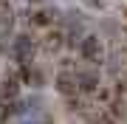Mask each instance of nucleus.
Listing matches in <instances>:
<instances>
[{
	"label": "nucleus",
	"mask_w": 127,
	"mask_h": 124,
	"mask_svg": "<svg viewBox=\"0 0 127 124\" xmlns=\"http://www.w3.org/2000/svg\"><path fill=\"white\" fill-rule=\"evenodd\" d=\"M11 23H14V20H11V11H3V14H0V40L6 37V31H11Z\"/></svg>",
	"instance_id": "7"
},
{
	"label": "nucleus",
	"mask_w": 127,
	"mask_h": 124,
	"mask_svg": "<svg viewBox=\"0 0 127 124\" xmlns=\"http://www.w3.org/2000/svg\"><path fill=\"white\" fill-rule=\"evenodd\" d=\"M57 90L62 93V96H73V93L79 90V85H76V74H71V71H62V74L57 76Z\"/></svg>",
	"instance_id": "3"
},
{
	"label": "nucleus",
	"mask_w": 127,
	"mask_h": 124,
	"mask_svg": "<svg viewBox=\"0 0 127 124\" xmlns=\"http://www.w3.org/2000/svg\"><path fill=\"white\" fill-rule=\"evenodd\" d=\"M54 17H57V11H45V9H42V11H34L31 14V23L34 25H48Z\"/></svg>",
	"instance_id": "6"
},
{
	"label": "nucleus",
	"mask_w": 127,
	"mask_h": 124,
	"mask_svg": "<svg viewBox=\"0 0 127 124\" xmlns=\"http://www.w3.org/2000/svg\"><path fill=\"white\" fill-rule=\"evenodd\" d=\"M76 85L82 93H93L99 87V74L96 71H76Z\"/></svg>",
	"instance_id": "4"
},
{
	"label": "nucleus",
	"mask_w": 127,
	"mask_h": 124,
	"mask_svg": "<svg viewBox=\"0 0 127 124\" xmlns=\"http://www.w3.org/2000/svg\"><path fill=\"white\" fill-rule=\"evenodd\" d=\"M34 51H37V45H34V40L28 37V34L14 37V42H11V56H14L17 62L28 65V62H31V56H34Z\"/></svg>",
	"instance_id": "1"
},
{
	"label": "nucleus",
	"mask_w": 127,
	"mask_h": 124,
	"mask_svg": "<svg viewBox=\"0 0 127 124\" xmlns=\"http://www.w3.org/2000/svg\"><path fill=\"white\" fill-rule=\"evenodd\" d=\"M79 54L85 56L88 62H99L102 59V42H99V37H85V40H79Z\"/></svg>",
	"instance_id": "2"
},
{
	"label": "nucleus",
	"mask_w": 127,
	"mask_h": 124,
	"mask_svg": "<svg viewBox=\"0 0 127 124\" xmlns=\"http://www.w3.org/2000/svg\"><path fill=\"white\" fill-rule=\"evenodd\" d=\"M59 45H62V34H48V37H45V48L48 51H54Z\"/></svg>",
	"instance_id": "8"
},
{
	"label": "nucleus",
	"mask_w": 127,
	"mask_h": 124,
	"mask_svg": "<svg viewBox=\"0 0 127 124\" xmlns=\"http://www.w3.org/2000/svg\"><path fill=\"white\" fill-rule=\"evenodd\" d=\"M14 96H17V79L6 76L3 82H0V101H11Z\"/></svg>",
	"instance_id": "5"
}]
</instances>
